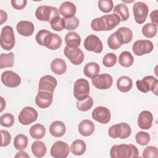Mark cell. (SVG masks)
Masks as SVG:
<instances>
[{
  "mask_svg": "<svg viewBox=\"0 0 158 158\" xmlns=\"http://www.w3.org/2000/svg\"><path fill=\"white\" fill-rule=\"evenodd\" d=\"M35 40L38 44L45 46L51 50L59 49L62 41L59 35L46 30H40L35 36Z\"/></svg>",
  "mask_w": 158,
  "mask_h": 158,
  "instance_id": "obj_1",
  "label": "cell"
},
{
  "mask_svg": "<svg viewBox=\"0 0 158 158\" xmlns=\"http://www.w3.org/2000/svg\"><path fill=\"white\" fill-rule=\"evenodd\" d=\"M110 156L112 158H134L139 156V152L133 144H115L112 146Z\"/></svg>",
  "mask_w": 158,
  "mask_h": 158,
  "instance_id": "obj_2",
  "label": "cell"
},
{
  "mask_svg": "<svg viewBox=\"0 0 158 158\" xmlns=\"http://www.w3.org/2000/svg\"><path fill=\"white\" fill-rule=\"evenodd\" d=\"M59 11L56 7L49 6H40L35 11V16L38 20L49 23L54 18L59 17Z\"/></svg>",
  "mask_w": 158,
  "mask_h": 158,
  "instance_id": "obj_3",
  "label": "cell"
},
{
  "mask_svg": "<svg viewBox=\"0 0 158 158\" xmlns=\"http://www.w3.org/2000/svg\"><path fill=\"white\" fill-rule=\"evenodd\" d=\"M131 133V127L127 123L122 122L112 125L108 130V134L112 138L126 139Z\"/></svg>",
  "mask_w": 158,
  "mask_h": 158,
  "instance_id": "obj_4",
  "label": "cell"
},
{
  "mask_svg": "<svg viewBox=\"0 0 158 158\" xmlns=\"http://www.w3.org/2000/svg\"><path fill=\"white\" fill-rule=\"evenodd\" d=\"M157 79L152 75L146 76L142 80L136 81L138 90L144 93L151 91L156 95H157Z\"/></svg>",
  "mask_w": 158,
  "mask_h": 158,
  "instance_id": "obj_5",
  "label": "cell"
},
{
  "mask_svg": "<svg viewBox=\"0 0 158 158\" xmlns=\"http://www.w3.org/2000/svg\"><path fill=\"white\" fill-rule=\"evenodd\" d=\"M1 46L6 51L12 49L15 45V35L12 27L6 25L1 30Z\"/></svg>",
  "mask_w": 158,
  "mask_h": 158,
  "instance_id": "obj_6",
  "label": "cell"
},
{
  "mask_svg": "<svg viewBox=\"0 0 158 158\" xmlns=\"http://www.w3.org/2000/svg\"><path fill=\"white\" fill-rule=\"evenodd\" d=\"M89 93V85L88 80L80 78L76 80L73 86V96L77 101L86 98Z\"/></svg>",
  "mask_w": 158,
  "mask_h": 158,
  "instance_id": "obj_7",
  "label": "cell"
},
{
  "mask_svg": "<svg viewBox=\"0 0 158 158\" xmlns=\"http://www.w3.org/2000/svg\"><path fill=\"white\" fill-rule=\"evenodd\" d=\"M38 114L36 109L32 107L27 106L22 109L18 116L20 123L23 125H28L35 122L38 118Z\"/></svg>",
  "mask_w": 158,
  "mask_h": 158,
  "instance_id": "obj_8",
  "label": "cell"
},
{
  "mask_svg": "<svg viewBox=\"0 0 158 158\" xmlns=\"http://www.w3.org/2000/svg\"><path fill=\"white\" fill-rule=\"evenodd\" d=\"M133 12L135 22L139 24H142L148 17L149 8L146 3L138 1L133 5Z\"/></svg>",
  "mask_w": 158,
  "mask_h": 158,
  "instance_id": "obj_9",
  "label": "cell"
},
{
  "mask_svg": "<svg viewBox=\"0 0 158 158\" xmlns=\"http://www.w3.org/2000/svg\"><path fill=\"white\" fill-rule=\"evenodd\" d=\"M154 48L152 43L147 40H136L133 44L132 50L133 53L138 56L150 53Z\"/></svg>",
  "mask_w": 158,
  "mask_h": 158,
  "instance_id": "obj_10",
  "label": "cell"
},
{
  "mask_svg": "<svg viewBox=\"0 0 158 158\" xmlns=\"http://www.w3.org/2000/svg\"><path fill=\"white\" fill-rule=\"evenodd\" d=\"M64 53L73 65H80L84 60V54L78 48H70L66 46L64 48Z\"/></svg>",
  "mask_w": 158,
  "mask_h": 158,
  "instance_id": "obj_11",
  "label": "cell"
},
{
  "mask_svg": "<svg viewBox=\"0 0 158 158\" xmlns=\"http://www.w3.org/2000/svg\"><path fill=\"white\" fill-rule=\"evenodd\" d=\"M91 82L93 85L97 89H107L112 86L113 78L109 74L102 73L92 78Z\"/></svg>",
  "mask_w": 158,
  "mask_h": 158,
  "instance_id": "obj_12",
  "label": "cell"
},
{
  "mask_svg": "<svg viewBox=\"0 0 158 158\" xmlns=\"http://www.w3.org/2000/svg\"><path fill=\"white\" fill-rule=\"evenodd\" d=\"M70 148L67 143L59 140L56 141L52 146L50 153L54 158H65L68 156Z\"/></svg>",
  "mask_w": 158,
  "mask_h": 158,
  "instance_id": "obj_13",
  "label": "cell"
},
{
  "mask_svg": "<svg viewBox=\"0 0 158 158\" xmlns=\"http://www.w3.org/2000/svg\"><path fill=\"white\" fill-rule=\"evenodd\" d=\"M83 46L87 51L95 53H101L103 49L102 41L95 35H89L88 36L84 41Z\"/></svg>",
  "mask_w": 158,
  "mask_h": 158,
  "instance_id": "obj_14",
  "label": "cell"
},
{
  "mask_svg": "<svg viewBox=\"0 0 158 158\" xmlns=\"http://www.w3.org/2000/svg\"><path fill=\"white\" fill-rule=\"evenodd\" d=\"M1 81L7 87L15 88L20 84L21 78L15 72L12 70H6L1 75Z\"/></svg>",
  "mask_w": 158,
  "mask_h": 158,
  "instance_id": "obj_15",
  "label": "cell"
},
{
  "mask_svg": "<svg viewBox=\"0 0 158 158\" xmlns=\"http://www.w3.org/2000/svg\"><path fill=\"white\" fill-rule=\"evenodd\" d=\"M93 118L102 124L107 123L111 117V114L109 109L104 106L96 107L92 112Z\"/></svg>",
  "mask_w": 158,
  "mask_h": 158,
  "instance_id": "obj_16",
  "label": "cell"
},
{
  "mask_svg": "<svg viewBox=\"0 0 158 158\" xmlns=\"http://www.w3.org/2000/svg\"><path fill=\"white\" fill-rule=\"evenodd\" d=\"M53 99V93L46 91H38L35 98V103L41 109L49 107Z\"/></svg>",
  "mask_w": 158,
  "mask_h": 158,
  "instance_id": "obj_17",
  "label": "cell"
},
{
  "mask_svg": "<svg viewBox=\"0 0 158 158\" xmlns=\"http://www.w3.org/2000/svg\"><path fill=\"white\" fill-rule=\"evenodd\" d=\"M57 80L51 75L43 76L39 81L38 91H46L54 93V91L57 86Z\"/></svg>",
  "mask_w": 158,
  "mask_h": 158,
  "instance_id": "obj_18",
  "label": "cell"
},
{
  "mask_svg": "<svg viewBox=\"0 0 158 158\" xmlns=\"http://www.w3.org/2000/svg\"><path fill=\"white\" fill-rule=\"evenodd\" d=\"M153 115L148 110L141 112L138 118V125L143 130H148L152 126Z\"/></svg>",
  "mask_w": 158,
  "mask_h": 158,
  "instance_id": "obj_19",
  "label": "cell"
},
{
  "mask_svg": "<svg viewBox=\"0 0 158 158\" xmlns=\"http://www.w3.org/2000/svg\"><path fill=\"white\" fill-rule=\"evenodd\" d=\"M17 31L19 34L24 36H31L34 31V25L31 22L22 20L17 25Z\"/></svg>",
  "mask_w": 158,
  "mask_h": 158,
  "instance_id": "obj_20",
  "label": "cell"
},
{
  "mask_svg": "<svg viewBox=\"0 0 158 158\" xmlns=\"http://www.w3.org/2000/svg\"><path fill=\"white\" fill-rule=\"evenodd\" d=\"M105 25V31H109L117 27L120 21L119 17L115 14H106L101 16Z\"/></svg>",
  "mask_w": 158,
  "mask_h": 158,
  "instance_id": "obj_21",
  "label": "cell"
},
{
  "mask_svg": "<svg viewBox=\"0 0 158 158\" xmlns=\"http://www.w3.org/2000/svg\"><path fill=\"white\" fill-rule=\"evenodd\" d=\"M59 11L64 18L71 17L75 16L77 11V7L73 2L65 1L60 6Z\"/></svg>",
  "mask_w": 158,
  "mask_h": 158,
  "instance_id": "obj_22",
  "label": "cell"
},
{
  "mask_svg": "<svg viewBox=\"0 0 158 158\" xmlns=\"http://www.w3.org/2000/svg\"><path fill=\"white\" fill-rule=\"evenodd\" d=\"M95 129L94 123L88 119L83 120L78 125V130L79 133L84 136H89L91 135Z\"/></svg>",
  "mask_w": 158,
  "mask_h": 158,
  "instance_id": "obj_23",
  "label": "cell"
},
{
  "mask_svg": "<svg viewBox=\"0 0 158 158\" xmlns=\"http://www.w3.org/2000/svg\"><path fill=\"white\" fill-rule=\"evenodd\" d=\"M124 44L122 35L118 31L111 34L107 39L108 46L113 50H116L120 48Z\"/></svg>",
  "mask_w": 158,
  "mask_h": 158,
  "instance_id": "obj_24",
  "label": "cell"
},
{
  "mask_svg": "<svg viewBox=\"0 0 158 158\" xmlns=\"http://www.w3.org/2000/svg\"><path fill=\"white\" fill-rule=\"evenodd\" d=\"M49 130L52 136L54 137H60L65 133L66 127L64 122L57 120L51 124Z\"/></svg>",
  "mask_w": 158,
  "mask_h": 158,
  "instance_id": "obj_25",
  "label": "cell"
},
{
  "mask_svg": "<svg viewBox=\"0 0 158 158\" xmlns=\"http://www.w3.org/2000/svg\"><path fill=\"white\" fill-rule=\"evenodd\" d=\"M51 69L55 74L62 75L66 72V62L61 58H56L51 63Z\"/></svg>",
  "mask_w": 158,
  "mask_h": 158,
  "instance_id": "obj_26",
  "label": "cell"
},
{
  "mask_svg": "<svg viewBox=\"0 0 158 158\" xmlns=\"http://www.w3.org/2000/svg\"><path fill=\"white\" fill-rule=\"evenodd\" d=\"M132 86V80L127 76H122L117 80V88L121 92L127 93L131 89Z\"/></svg>",
  "mask_w": 158,
  "mask_h": 158,
  "instance_id": "obj_27",
  "label": "cell"
},
{
  "mask_svg": "<svg viewBox=\"0 0 158 158\" xmlns=\"http://www.w3.org/2000/svg\"><path fill=\"white\" fill-rule=\"evenodd\" d=\"M66 46L70 48H78L81 43V37L75 31H69L65 36Z\"/></svg>",
  "mask_w": 158,
  "mask_h": 158,
  "instance_id": "obj_28",
  "label": "cell"
},
{
  "mask_svg": "<svg viewBox=\"0 0 158 158\" xmlns=\"http://www.w3.org/2000/svg\"><path fill=\"white\" fill-rule=\"evenodd\" d=\"M100 67L99 64L94 62H90L87 63L83 68L84 74L89 78H92L96 75H98Z\"/></svg>",
  "mask_w": 158,
  "mask_h": 158,
  "instance_id": "obj_29",
  "label": "cell"
},
{
  "mask_svg": "<svg viewBox=\"0 0 158 158\" xmlns=\"http://www.w3.org/2000/svg\"><path fill=\"white\" fill-rule=\"evenodd\" d=\"M31 148L33 154L35 157L39 158L43 157L46 154L47 151L45 144L41 141H36L33 143Z\"/></svg>",
  "mask_w": 158,
  "mask_h": 158,
  "instance_id": "obj_30",
  "label": "cell"
},
{
  "mask_svg": "<svg viewBox=\"0 0 158 158\" xmlns=\"http://www.w3.org/2000/svg\"><path fill=\"white\" fill-rule=\"evenodd\" d=\"M46 133V128L43 125L36 123L32 125L30 128V134L31 136L35 139L43 138Z\"/></svg>",
  "mask_w": 158,
  "mask_h": 158,
  "instance_id": "obj_31",
  "label": "cell"
},
{
  "mask_svg": "<svg viewBox=\"0 0 158 158\" xmlns=\"http://www.w3.org/2000/svg\"><path fill=\"white\" fill-rule=\"evenodd\" d=\"M86 149V145L84 141L76 139L71 144L70 151L72 153L76 156L83 155Z\"/></svg>",
  "mask_w": 158,
  "mask_h": 158,
  "instance_id": "obj_32",
  "label": "cell"
},
{
  "mask_svg": "<svg viewBox=\"0 0 158 158\" xmlns=\"http://www.w3.org/2000/svg\"><path fill=\"white\" fill-rule=\"evenodd\" d=\"M114 14H117L120 19V21H126L128 19L130 15L128 9L125 4L120 3L117 4L113 10Z\"/></svg>",
  "mask_w": 158,
  "mask_h": 158,
  "instance_id": "obj_33",
  "label": "cell"
},
{
  "mask_svg": "<svg viewBox=\"0 0 158 158\" xmlns=\"http://www.w3.org/2000/svg\"><path fill=\"white\" fill-rule=\"evenodd\" d=\"M14 64V54L12 52L7 54L2 53L0 55V68L12 67Z\"/></svg>",
  "mask_w": 158,
  "mask_h": 158,
  "instance_id": "obj_34",
  "label": "cell"
},
{
  "mask_svg": "<svg viewBox=\"0 0 158 158\" xmlns=\"http://www.w3.org/2000/svg\"><path fill=\"white\" fill-rule=\"evenodd\" d=\"M134 62V58L132 54L128 51H123L121 52L118 57V63L124 67H129L131 66Z\"/></svg>",
  "mask_w": 158,
  "mask_h": 158,
  "instance_id": "obj_35",
  "label": "cell"
},
{
  "mask_svg": "<svg viewBox=\"0 0 158 158\" xmlns=\"http://www.w3.org/2000/svg\"><path fill=\"white\" fill-rule=\"evenodd\" d=\"M141 32L146 38H152L157 34V25L153 23H148L143 27Z\"/></svg>",
  "mask_w": 158,
  "mask_h": 158,
  "instance_id": "obj_36",
  "label": "cell"
},
{
  "mask_svg": "<svg viewBox=\"0 0 158 158\" xmlns=\"http://www.w3.org/2000/svg\"><path fill=\"white\" fill-rule=\"evenodd\" d=\"M28 142V137L26 135L23 134H19L14 138V146L17 150H23L27 147Z\"/></svg>",
  "mask_w": 158,
  "mask_h": 158,
  "instance_id": "obj_37",
  "label": "cell"
},
{
  "mask_svg": "<svg viewBox=\"0 0 158 158\" xmlns=\"http://www.w3.org/2000/svg\"><path fill=\"white\" fill-rule=\"evenodd\" d=\"M93 105V98L88 96L86 98L81 100L77 101V109L82 112H85L89 110Z\"/></svg>",
  "mask_w": 158,
  "mask_h": 158,
  "instance_id": "obj_38",
  "label": "cell"
},
{
  "mask_svg": "<svg viewBox=\"0 0 158 158\" xmlns=\"http://www.w3.org/2000/svg\"><path fill=\"white\" fill-rule=\"evenodd\" d=\"M135 139L138 144L141 146L147 145L151 139L149 133L144 131H139L136 134Z\"/></svg>",
  "mask_w": 158,
  "mask_h": 158,
  "instance_id": "obj_39",
  "label": "cell"
},
{
  "mask_svg": "<svg viewBox=\"0 0 158 158\" xmlns=\"http://www.w3.org/2000/svg\"><path fill=\"white\" fill-rule=\"evenodd\" d=\"M64 19L65 25V28L67 30H75L79 25L80 21L75 16H73L68 18H64Z\"/></svg>",
  "mask_w": 158,
  "mask_h": 158,
  "instance_id": "obj_40",
  "label": "cell"
},
{
  "mask_svg": "<svg viewBox=\"0 0 158 158\" xmlns=\"http://www.w3.org/2000/svg\"><path fill=\"white\" fill-rule=\"evenodd\" d=\"M50 24L52 30L57 31H62L65 27V21L64 18H62L60 16L57 17L54 19H52L50 22Z\"/></svg>",
  "mask_w": 158,
  "mask_h": 158,
  "instance_id": "obj_41",
  "label": "cell"
},
{
  "mask_svg": "<svg viewBox=\"0 0 158 158\" xmlns=\"http://www.w3.org/2000/svg\"><path fill=\"white\" fill-rule=\"evenodd\" d=\"M0 123L2 127H10L14 123V117L10 113H6L0 117Z\"/></svg>",
  "mask_w": 158,
  "mask_h": 158,
  "instance_id": "obj_42",
  "label": "cell"
},
{
  "mask_svg": "<svg viewBox=\"0 0 158 158\" xmlns=\"http://www.w3.org/2000/svg\"><path fill=\"white\" fill-rule=\"evenodd\" d=\"M117 56L112 52L107 53L102 59V64L106 67H113L117 62Z\"/></svg>",
  "mask_w": 158,
  "mask_h": 158,
  "instance_id": "obj_43",
  "label": "cell"
},
{
  "mask_svg": "<svg viewBox=\"0 0 158 158\" xmlns=\"http://www.w3.org/2000/svg\"><path fill=\"white\" fill-rule=\"evenodd\" d=\"M98 4L99 10L104 13L110 12L114 7L113 2L111 0H100Z\"/></svg>",
  "mask_w": 158,
  "mask_h": 158,
  "instance_id": "obj_44",
  "label": "cell"
},
{
  "mask_svg": "<svg viewBox=\"0 0 158 158\" xmlns=\"http://www.w3.org/2000/svg\"><path fill=\"white\" fill-rule=\"evenodd\" d=\"M117 31L120 32V33L122 35L124 44H127L131 41L133 38V32L129 28L125 27H120L117 29Z\"/></svg>",
  "mask_w": 158,
  "mask_h": 158,
  "instance_id": "obj_45",
  "label": "cell"
},
{
  "mask_svg": "<svg viewBox=\"0 0 158 158\" xmlns=\"http://www.w3.org/2000/svg\"><path fill=\"white\" fill-rule=\"evenodd\" d=\"M143 157L144 158H157L158 157L157 148L152 146L146 147L143 152Z\"/></svg>",
  "mask_w": 158,
  "mask_h": 158,
  "instance_id": "obj_46",
  "label": "cell"
},
{
  "mask_svg": "<svg viewBox=\"0 0 158 158\" xmlns=\"http://www.w3.org/2000/svg\"><path fill=\"white\" fill-rule=\"evenodd\" d=\"M91 28L96 31H105V25L103 19L101 17L93 19L91 22Z\"/></svg>",
  "mask_w": 158,
  "mask_h": 158,
  "instance_id": "obj_47",
  "label": "cell"
},
{
  "mask_svg": "<svg viewBox=\"0 0 158 158\" xmlns=\"http://www.w3.org/2000/svg\"><path fill=\"white\" fill-rule=\"evenodd\" d=\"M1 147H4L8 146L11 141V135L9 131L4 130H1Z\"/></svg>",
  "mask_w": 158,
  "mask_h": 158,
  "instance_id": "obj_48",
  "label": "cell"
},
{
  "mask_svg": "<svg viewBox=\"0 0 158 158\" xmlns=\"http://www.w3.org/2000/svg\"><path fill=\"white\" fill-rule=\"evenodd\" d=\"M12 6L17 10H21L23 9L27 3L26 0H12L10 1Z\"/></svg>",
  "mask_w": 158,
  "mask_h": 158,
  "instance_id": "obj_49",
  "label": "cell"
},
{
  "mask_svg": "<svg viewBox=\"0 0 158 158\" xmlns=\"http://www.w3.org/2000/svg\"><path fill=\"white\" fill-rule=\"evenodd\" d=\"M150 18L152 21V23H155L158 25L157 23V10L156 9L154 11H152L150 14Z\"/></svg>",
  "mask_w": 158,
  "mask_h": 158,
  "instance_id": "obj_50",
  "label": "cell"
},
{
  "mask_svg": "<svg viewBox=\"0 0 158 158\" xmlns=\"http://www.w3.org/2000/svg\"><path fill=\"white\" fill-rule=\"evenodd\" d=\"M0 19H1V25H2L3 23L6 22L7 19V13L2 9L0 10Z\"/></svg>",
  "mask_w": 158,
  "mask_h": 158,
  "instance_id": "obj_51",
  "label": "cell"
},
{
  "mask_svg": "<svg viewBox=\"0 0 158 158\" xmlns=\"http://www.w3.org/2000/svg\"><path fill=\"white\" fill-rule=\"evenodd\" d=\"M15 157H27V158H28L29 156L26 152L21 150L15 155Z\"/></svg>",
  "mask_w": 158,
  "mask_h": 158,
  "instance_id": "obj_52",
  "label": "cell"
},
{
  "mask_svg": "<svg viewBox=\"0 0 158 158\" xmlns=\"http://www.w3.org/2000/svg\"><path fill=\"white\" fill-rule=\"evenodd\" d=\"M1 112H2L4 109V108L6 106V101H4V98L2 97H1Z\"/></svg>",
  "mask_w": 158,
  "mask_h": 158,
  "instance_id": "obj_53",
  "label": "cell"
}]
</instances>
